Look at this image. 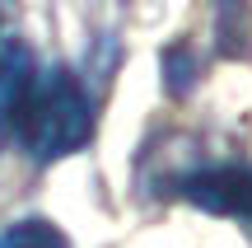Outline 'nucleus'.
Masks as SVG:
<instances>
[{
  "instance_id": "f257e3e1",
  "label": "nucleus",
  "mask_w": 252,
  "mask_h": 248,
  "mask_svg": "<svg viewBox=\"0 0 252 248\" xmlns=\"http://www.w3.org/2000/svg\"><path fill=\"white\" fill-rule=\"evenodd\" d=\"M9 131L19 136L24 155L37 164H52V159L84 150L94 136V99L84 89V80L65 66H33Z\"/></svg>"
},
{
  "instance_id": "f03ea898",
  "label": "nucleus",
  "mask_w": 252,
  "mask_h": 248,
  "mask_svg": "<svg viewBox=\"0 0 252 248\" xmlns=\"http://www.w3.org/2000/svg\"><path fill=\"white\" fill-rule=\"evenodd\" d=\"M178 197L210 215L229 220H252V164H206L182 174Z\"/></svg>"
},
{
  "instance_id": "7ed1b4c3",
  "label": "nucleus",
  "mask_w": 252,
  "mask_h": 248,
  "mask_svg": "<svg viewBox=\"0 0 252 248\" xmlns=\"http://www.w3.org/2000/svg\"><path fill=\"white\" fill-rule=\"evenodd\" d=\"M33 66H37V61H33V52L19 42V33L0 24V141H5L9 127H14V112H19L24 89H28Z\"/></svg>"
},
{
  "instance_id": "20e7f679",
  "label": "nucleus",
  "mask_w": 252,
  "mask_h": 248,
  "mask_svg": "<svg viewBox=\"0 0 252 248\" xmlns=\"http://www.w3.org/2000/svg\"><path fill=\"white\" fill-rule=\"evenodd\" d=\"M0 248H70L61 230L42 215H28V220H14L0 230Z\"/></svg>"
},
{
  "instance_id": "39448f33",
  "label": "nucleus",
  "mask_w": 252,
  "mask_h": 248,
  "mask_svg": "<svg viewBox=\"0 0 252 248\" xmlns=\"http://www.w3.org/2000/svg\"><path fill=\"white\" fill-rule=\"evenodd\" d=\"M220 5H224V14H229V5H234V0H220Z\"/></svg>"
}]
</instances>
